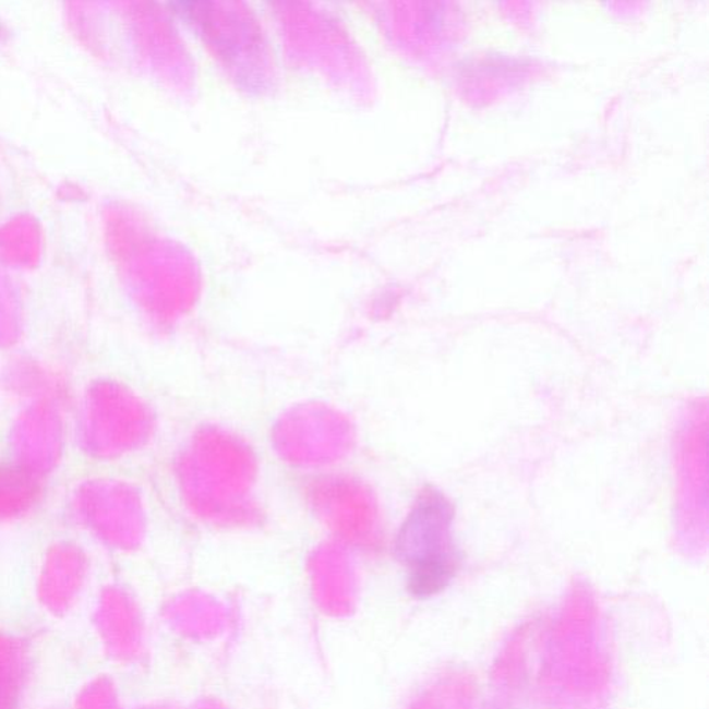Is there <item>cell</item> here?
Instances as JSON below:
<instances>
[{"instance_id": "1", "label": "cell", "mask_w": 709, "mask_h": 709, "mask_svg": "<svg viewBox=\"0 0 709 709\" xmlns=\"http://www.w3.org/2000/svg\"><path fill=\"white\" fill-rule=\"evenodd\" d=\"M454 508L438 492L421 497L404 524L398 554L409 569V590L416 598L442 592L455 577L457 557L452 541Z\"/></svg>"}]
</instances>
